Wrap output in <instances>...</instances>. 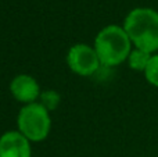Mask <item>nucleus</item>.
I'll use <instances>...</instances> for the list:
<instances>
[{
	"label": "nucleus",
	"mask_w": 158,
	"mask_h": 157,
	"mask_svg": "<svg viewBox=\"0 0 158 157\" xmlns=\"http://www.w3.org/2000/svg\"><path fill=\"white\" fill-rule=\"evenodd\" d=\"M132 45L151 54L158 52V11L147 7L133 8L123 22Z\"/></svg>",
	"instance_id": "1"
},
{
	"label": "nucleus",
	"mask_w": 158,
	"mask_h": 157,
	"mask_svg": "<svg viewBox=\"0 0 158 157\" xmlns=\"http://www.w3.org/2000/svg\"><path fill=\"white\" fill-rule=\"evenodd\" d=\"M94 50L97 52L101 66L115 67L128 60L132 52V42L123 27L108 25L97 33Z\"/></svg>",
	"instance_id": "2"
},
{
	"label": "nucleus",
	"mask_w": 158,
	"mask_h": 157,
	"mask_svg": "<svg viewBox=\"0 0 158 157\" xmlns=\"http://www.w3.org/2000/svg\"><path fill=\"white\" fill-rule=\"evenodd\" d=\"M18 131L29 142H40L46 139L52 128L50 114L40 103L25 104L17 118Z\"/></svg>",
	"instance_id": "3"
},
{
	"label": "nucleus",
	"mask_w": 158,
	"mask_h": 157,
	"mask_svg": "<svg viewBox=\"0 0 158 157\" xmlns=\"http://www.w3.org/2000/svg\"><path fill=\"white\" fill-rule=\"evenodd\" d=\"M67 63L71 71L82 77H90L96 74L101 66L94 47H90L83 43L75 45L68 50Z\"/></svg>",
	"instance_id": "4"
},
{
	"label": "nucleus",
	"mask_w": 158,
	"mask_h": 157,
	"mask_svg": "<svg viewBox=\"0 0 158 157\" xmlns=\"http://www.w3.org/2000/svg\"><path fill=\"white\" fill-rule=\"evenodd\" d=\"M31 143L19 131H8L0 136V157H31Z\"/></svg>",
	"instance_id": "5"
},
{
	"label": "nucleus",
	"mask_w": 158,
	"mask_h": 157,
	"mask_svg": "<svg viewBox=\"0 0 158 157\" xmlns=\"http://www.w3.org/2000/svg\"><path fill=\"white\" fill-rule=\"evenodd\" d=\"M10 91L18 102L25 103V104L36 103L42 93L36 79L27 74L17 75L10 83Z\"/></svg>",
	"instance_id": "6"
},
{
	"label": "nucleus",
	"mask_w": 158,
	"mask_h": 157,
	"mask_svg": "<svg viewBox=\"0 0 158 157\" xmlns=\"http://www.w3.org/2000/svg\"><path fill=\"white\" fill-rule=\"evenodd\" d=\"M151 56H153L151 53L135 47V49H132L131 54H129V57H128V64L132 70H135V71L144 72V70H146V67H147L148 61H150Z\"/></svg>",
	"instance_id": "7"
},
{
	"label": "nucleus",
	"mask_w": 158,
	"mask_h": 157,
	"mask_svg": "<svg viewBox=\"0 0 158 157\" xmlns=\"http://www.w3.org/2000/svg\"><path fill=\"white\" fill-rule=\"evenodd\" d=\"M40 104L46 108L47 111H53L57 108L61 97L56 91H43L40 93Z\"/></svg>",
	"instance_id": "8"
},
{
	"label": "nucleus",
	"mask_w": 158,
	"mask_h": 157,
	"mask_svg": "<svg viewBox=\"0 0 158 157\" xmlns=\"http://www.w3.org/2000/svg\"><path fill=\"white\" fill-rule=\"evenodd\" d=\"M144 77L150 85L158 88V54L157 53L151 56L150 61H148L147 67L144 70Z\"/></svg>",
	"instance_id": "9"
}]
</instances>
